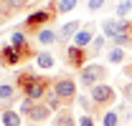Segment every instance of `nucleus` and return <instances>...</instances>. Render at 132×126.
<instances>
[{
	"label": "nucleus",
	"instance_id": "nucleus-24",
	"mask_svg": "<svg viewBox=\"0 0 132 126\" xmlns=\"http://www.w3.org/2000/svg\"><path fill=\"white\" fill-rule=\"evenodd\" d=\"M79 5V0H59V13H71Z\"/></svg>",
	"mask_w": 132,
	"mask_h": 126
},
{
	"label": "nucleus",
	"instance_id": "nucleus-19",
	"mask_svg": "<svg viewBox=\"0 0 132 126\" xmlns=\"http://www.w3.org/2000/svg\"><path fill=\"white\" fill-rule=\"evenodd\" d=\"M125 58H127V50L125 48H109V53H107V61L114 63V66H119V63H125Z\"/></svg>",
	"mask_w": 132,
	"mask_h": 126
},
{
	"label": "nucleus",
	"instance_id": "nucleus-15",
	"mask_svg": "<svg viewBox=\"0 0 132 126\" xmlns=\"http://www.w3.org/2000/svg\"><path fill=\"white\" fill-rule=\"evenodd\" d=\"M36 40L41 46H53V43H59V33L53 30V28H41V30L36 33Z\"/></svg>",
	"mask_w": 132,
	"mask_h": 126
},
{
	"label": "nucleus",
	"instance_id": "nucleus-12",
	"mask_svg": "<svg viewBox=\"0 0 132 126\" xmlns=\"http://www.w3.org/2000/svg\"><path fill=\"white\" fill-rule=\"evenodd\" d=\"M53 126H79V119L69 109H61L59 113H53Z\"/></svg>",
	"mask_w": 132,
	"mask_h": 126
},
{
	"label": "nucleus",
	"instance_id": "nucleus-28",
	"mask_svg": "<svg viewBox=\"0 0 132 126\" xmlns=\"http://www.w3.org/2000/svg\"><path fill=\"white\" fill-rule=\"evenodd\" d=\"M26 126H43V124H26Z\"/></svg>",
	"mask_w": 132,
	"mask_h": 126
},
{
	"label": "nucleus",
	"instance_id": "nucleus-14",
	"mask_svg": "<svg viewBox=\"0 0 132 126\" xmlns=\"http://www.w3.org/2000/svg\"><path fill=\"white\" fill-rule=\"evenodd\" d=\"M0 121H3V126H20V121H23V113L18 109H3V113H0Z\"/></svg>",
	"mask_w": 132,
	"mask_h": 126
},
{
	"label": "nucleus",
	"instance_id": "nucleus-4",
	"mask_svg": "<svg viewBox=\"0 0 132 126\" xmlns=\"http://www.w3.org/2000/svg\"><path fill=\"white\" fill-rule=\"evenodd\" d=\"M107 76H109L107 66H102V63H86L79 71V83H81V88H94L97 83H104Z\"/></svg>",
	"mask_w": 132,
	"mask_h": 126
},
{
	"label": "nucleus",
	"instance_id": "nucleus-22",
	"mask_svg": "<svg viewBox=\"0 0 132 126\" xmlns=\"http://www.w3.org/2000/svg\"><path fill=\"white\" fill-rule=\"evenodd\" d=\"M112 43H114L117 48H132V33H119Z\"/></svg>",
	"mask_w": 132,
	"mask_h": 126
},
{
	"label": "nucleus",
	"instance_id": "nucleus-6",
	"mask_svg": "<svg viewBox=\"0 0 132 126\" xmlns=\"http://www.w3.org/2000/svg\"><path fill=\"white\" fill-rule=\"evenodd\" d=\"M99 28H102V35H104V38H112V40H114L119 33H130L132 23L130 20H119V18H104Z\"/></svg>",
	"mask_w": 132,
	"mask_h": 126
},
{
	"label": "nucleus",
	"instance_id": "nucleus-21",
	"mask_svg": "<svg viewBox=\"0 0 132 126\" xmlns=\"http://www.w3.org/2000/svg\"><path fill=\"white\" fill-rule=\"evenodd\" d=\"M107 46V38L104 35H97L94 40H92V50H89V58H97L99 53H102V48Z\"/></svg>",
	"mask_w": 132,
	"mask_h": 126
},
{
	"label": "nucleus",
	"instance_id": "nucleus-26",
	"mask_svg": "<svg viewBox=\"0 0 132 126\" xmlns=\"http://www.w3.org/2000/svg\"><path fill=\"white\" fill-rule=\"evenodd\" d=\"M8 5H10L13 13H18V10H23V8L28 5V0H8Z\"/></svg>",
	"mask_w": 132,
	"mask_h": 126
},
{
	"label": "nucleus",
	"instance_id": "nucleus-9",
	"mask_svg": "<svg viewBox=\"0 0 132 126\" xmlns=\"http://www.w3.org/2000/svg\"><path fill=\"white\" fill-rule=\"evenodd\" d=\"M26 61V56L18 50L13 43H5V46H0V66H5V68H13L18 63Z\"/></svg>",
	"mask_w": 132,
	"mask_h": 126
},
{
	"label": "nucleus",
	"instance_id": "nucleus-8",
	"mask_svg": "<svg viewBox=\"0 0 132 126\" xmlns=\"http://www.w3.org/2000/svg\"><path fill=\"white\" fill-rule=\"evenodd\" d=\"M64 58H66V63L71 66V68H76V71H81L84 66H86V61H89V50H84V48H79V46H66V53H64Z\"/></svg>",
	"mask_w": 132,
	"mask_h": 126
},
{
	"label": "nucleus",
	"instance_id": "nucleus-1",
	"mask_svg": "<svg viewBox=\"0 0 132 126\" xmlns=\"http://www.w3.org/2000/svg\"><path fill=\"white\" fill-rule=\"evenodd\" d=\"M15 86L20 88L23 98H31V101H43V96L51 91L53 78L48 76H41L36 71H20L15 76Z\"/></svg>",
	"mask_w": 132,
	"mask_h": 126
},
{
	"label": "nucleus",
	"instance_id": "nucleus-13",
	"mask_svg": "<svg viewBox=\"0 0 132 126\" xmlns=\"http://www.w3.org/2000/svg\"><path fill=\"white\" fill-rule=\"evenodd\" d=\"M15 98H18V86L3 81V83H0V103H13Z\"/></svg>",
	"mask_w": 132,
	"mask_h": 126
},
{
	"label": "nucleus",
	"instance_id": "nucleus-30",
	"mask_svg": "<svg viewBox=\"0 0 132 126\" xmlns=\"http://www.w3.org/2000/svg\"><path fill=\"white\" fill-rule=\"evenodd\" d=\"M130 33H132V28H130Z\"/></svg>",
	"mask_w": 132,
	"mask_h": 126
},
{
	"label": "nucleus",
	"instance_id": "nucleus-20",
	"mask_svg": "<svg viewBox=\"0 0 132 126\" xmlns=\"http://www.w3.org/2000/svg\"><path fill=\"white\" fill-rule=\"evenodd\" d=\"M119 111L117 109H109V111H104V116H102V126H119Z\"/></svg>",
	"mask_w": 132,
	"mask_h": 126
},
{
	"label": "nucleus",
	"instance_id": "nucleus-11",
	"mask_svg": "<svg viewBox=\"0 0 132 126\" xmlns=\"http://www.w3.org/2000/svg\"><path fill=\"white\" fill-rule=\"evenodd\" d=\"M94 30H97V23H86L81 30L74 35V46H79V48L92 46V40H94Z\"/></svg>",
	"mask_w": 132,
	"mask_h": 126
},
{
	"label": "nucleus",
	"instance_id": "nucleus-10",
	"mask_svg": "<svg viewBox=\"0 0 132 126\" xmlns=\"http://www.w3.org/2000/svg\"><path fill=\"white\" fill-rule=\"evenodd\" d=\"M79 28H84L81 20H69L61 25V30H59V46H66V40H74V35L79 33Z\"/></svg>",
	"mask_w": 132,
	"mask_h": 126
},
{
	"label": "nucleus",
	"instance_id": "nucleus-27",
	"mask_svg": "<svg viewBox=\"0 0 132 126\" xmlns=\"http://www.w3.org/2000/svg\"><path fill=\"white\" fill-rule=\"evenodd\" d=\"M79 126H97V121H94V116L81 113V116H79Z\"/></svg>",
	"mask_w": 132,
	"mask_h": 126
},
{
	"label": "nucleus",
	"instance_id": "nucleus-23",
	"mask_svg": "<svg viewBox=\"0 0 132 126\" xmlns=\"http://www.w3.org/2000/svg\"><path fill=\"white\" fill-rule=\"evenodd\" d=\"M107 8V0H86V10L89 13H99Z\"/></svg>",
	"mask_w": 132,
	"mask_h": 126
},
{
	"label": "nucleus",
	"instance_id": "nucleus-18",
	"mask_svg": "<svg viewBox=\"0 0 132 126\" xmlns=\"http://www.w3.org/2000/svg\"><path fill=\"white\" fill-rule=\"evenodd\" d=\"M130 13H132V0H119L114 5V15L119 18V20H127Z\"/></svg>",
	"mask_w": 132,
	"mask_h": 126
},
{
	"label": "nucleus",
	"instance_id": "nucleus-16",
	"mask_svg": "<svg viewBox=\"0 0 132 126\" xmlns=\"http://www.w3.org/2000/svg\"><path fill=\"white\" fill-rule=\"evenodd\" d=\"M36 66H38L41 71H48V68H53V66H56V58L51 56L48 50H41V53L36 56Z\"/></svg>",
	"mask_w": 132,
	"mask_h": 126
},
{
	"label": "nucleus",
	"instance_id": "nucleus-25",
	"mask_svg": "<svg viewBox=\"0 0 132 126\" xmlns=\"http://www.w3.org/2000/svg\"><path fill=\"white\" fill-rule=\"evenodd\" d=\"M122 98H125L127 103H132V81H127V83L122 86Z\"/></svg>",
	"mask_w": 132,
	"mask_h": 126
},
{
	"label": "nucleus",
	"instance_id": "nucleus-3",
	"mask_svg": "<svg viewBox=\"0 0 132 126\" xmlns=\"http://www.w3.org/2000/svg\"><path fill=\"white\" fill-rule=\"evenodd\" d=\"M51 91L61 98V103H64L66 109H71V103L79 98V93H76V81L71 78V76H56Z\"/></svg>",
	"mask_w": 132,
	"mask_h": 126
},
{
	"label": "nucleus",
	"instance_id": "nucleus-17",
	"mask_svg": "<svg viewBox=\"0 0 132 126\" xmlns=\"http://www.w3.org/2000/svg\"><path fill=\"white\" fill-rule=\"evenodd\" d=\"M43 103H46V106H48V109L53 111V113H59L61 109H66L64 103H61V98H59V96L53 93V91H48V93L43 96Z\"/></svg>",
	"mask_w": 132,
	"mask_h": 126
},
{
	"label": "nucleus",
	"instance_id": "nucleus-5",
	"mask_svg": "<svg viewBox=\"0 0 132 126\" xmlns=\"http://www.w3.org/2000/svg\"><path fill=\"white\" fill-rule=\"evenodd\" d=\"M89 96L92 101L97 103V109H107L117 101V91L109 86V83H97L94 88H89Z\"/></svg>",
	"mask_w": 132,
	"mask_h": 126
},
{
	"label": "nucleus",
	"instance_id": "nucleus-7",
	"mask_svg": "<svg viewBox=\"0 0 132 126\" xmlns=\"http://www.w3.org/2000/svg\"><path fill=\"white\" fill-rule=\"evenodd\" d=\"M51 116H53V111L43 103V101H33L31 106H28V111H26V121L28 124H43V121H48Z\"/></svg>",
	"mask_w": 132,
	"mask_h": 126
},
{
	"label": "nucleus",
	"instance_id": "nucleus-29",
	"mask_svg": "<svg viewBox=\"0 0 132 126\" xmlns=\"http://www.w3.org/2000/svg\"><path fill=\"white\" fill-rule=\"evenodd\" d=\"M130 68H132V63H130Z\"/></svg>",
	"mask_w": 132,
	"mask_h": 126
},
{
	"label": "nucleus",
	"instance_id": "nucleus-2",
	"mask_svg": "<svg viewBox=\"0 0 132 126\" xmlns=\"http://www.w3.org/2000/svg\"><path fill=\"white\" fill-rule=\"evenodd\" d=\"M48 8H51V10H46V8L33 10L31 15L26 18V23H23V30H26V33H38L46 23H51V20L56 18V13H59V0H53Z\"/></svg>",
	"mask_w": 132,
	"mask_h": 126
}]
</instances>
